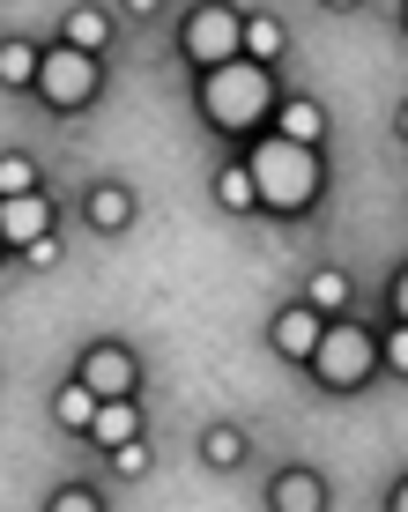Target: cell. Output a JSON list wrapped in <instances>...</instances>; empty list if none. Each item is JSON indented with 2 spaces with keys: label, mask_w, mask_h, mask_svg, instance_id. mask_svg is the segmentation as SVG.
I'll return each mask as SVG.
<instances>
[{
  "label": "cell",
  "mask_w": 408,
  "mask_h": 512,
  "mask_svg": "<svg viewBox=\"0 0 408 512\" xmlns=\"http://www.w3.org/2000/svg\"><path fill=\"white\" fill-rule=\"evenodd\" d=\"M379 512H408V468L386 483V498H379Z\"/></svg>",
  "instance_id": "obj_26"
},
{
  "label": "cell",
  "mask_w": 408,
  "mask_h": 512,
  "mask_svg": "<svg viewBox=\"0 0 408 512\" xmlns=\"http://www.w3.org/2000/svg\"><path fill=\"white\" fill-rule=\"evenodd\" d=\"M245 171H253V201H260V223H319V208H327V186H334V164L319 149H290V141L260 134L245 141Z\"/></svg>",
  "instance_id": "obj_1"
},
{
  "label": "cell",
  "mask_w": 408,
  "mask_h": 512,
  "mask_svg": "<svg viewBox=\"0 0 408 512\" xmlns=\"http://www.w3.org/2000/svg\"><path fill=\"white\" fill-rule=\"evenodd\" d=\"M282 90H290L282 75H268V67H245V60H230V67H216V75H193V82H186L201 134H216L230 156H238L245 141L268 134V119H275Z\"/></svg>",
  "instance_id": "obj_2"
},
{
  "label": "cell",
  "mask_w": 408,
  "mask_h": 512,
  "mask_svg": "<svg viewBox=\"0 0 408 512\" xmlns=\"http://www.w3.org/2000/svg\"><path fill=\"white\" fill-rule=\"evenodd\" d=\"M15 268H23V275H52V268H67V231H52V238H38V245H23V253H15Z\"/></svg>",
  "instance_id": "obj_23"
},
{
  "label": "cell",
  "mask_w": 408,
  "mask_h": 512,
  "mask_svg": "<svg viewBox=\"0 0 408 512\" xmlns=\"http://www.w3.org/2000/svg\"><path fill=\"white\" fill-rule=\"evenodd\" d=\"M208 201H216L223 216H238V223H260V201H253V171H245V156H223V164L208 171Z\"/></svg>",
  "instance_id": "obj_17"
},
{
  "label": "cell",
  "mask_w": 408,
  "mask_h": 512,
  "mask_svg": "<svg viewBox=\"0 0 408 512\" xmlns=\"http://www.w3.org/2000/svg\"><path fill=\"white\" fill-rule=\"evenodd\" d=\"M52 45L82 52V60H112V52H119V15L97 8V0H75V8H60V30H52Z\"/></svg>",
  "instance_id": "obj_11"
},
{
  "label": "cell",
  "mask_w": 408,
  "mask_h": 512,
  "mask_svg": "<svg viewBox=\"0 0 408 512\" xmlns=\"http://www.w3.org/2000/svg\"><path fill=\"white\" fill-rule=\"evenodd\" d=\"M52 231H60V201H52V186L23 193V201H0V245H8V253H23V245H38Z\"/></svg>",
  "instance_id": "obj_14"
},
{
  "label": "cell",
  "mask_w": 408,
  "mask_h": 512,
  "mask_svg": "<svg viewBox=\"0 0 408 512\" xmlns=\"http://www.w3.org/2000/svg\"><path fill=\"white\" fill-rule=\"evenodd\" d=\"M379 379H401L408 386V327H386L379 320Z\"/></svg>",
  "instance_id": "obj_25"
},
{
  "label": "cell",
  "mask_w": 408,
  "mask_h": 512,
  "mask_svg": "<svg viewBox=\"0 0 408 512\" xmlns=\"http://www.w3.org/2000/svg\"><path fill=\"white\" fill-rule=\"evenodd\" d=\"M38 512H112V490H104L97 475H60L38 498Z\"/></svg>",
  "instance_id": "obj_20"
},
{
  "label": "cell",
  "mask_w": 408,
  "mask_h": 512,
  "mask_svg": "<svg viewBox=\"0 0 408 512\" xmlns=\"http://www.w3.org/2000/svg\"><path fill=\"white\" fill-rule=\"evenodd\" d=\"M38 60H45V38L0 30V97H30L38 90Z\"/></svg>",
  "instance_id": "obj_16"
},
{
  "label": "cell",
  "mask_w": 408,
  "mask_h": 512,
  "mask_svg": "<svg viewBox=\"0 0 408 512\" xmlns=\"http://www.w3.org/2000/svg\"><path fill=\"white\" fill-rule=\"evenodd\" d=\"M82 386H90L97 401H141V379H149V364H141L134 342H119V334H90V342L75 349V364H67Z\"/></svg>",
  "instance_id": "obj_6"
},
{
  "label": "cell",
  "mask_w": 408,
  "mask_h": 512,
  "mask_svg": "<svg viewBox=\"0 0 408 512\" xmlns=\"http://www.w3.org/2000/svg\"><path fill=\"white\" fill-rule=\"evenodd\" d=\"M193 461H201L208 475H245V468H253V431H245V423H230V416L201 423V438H193Z\"/></svg>",
  "instance_id": "obj_15"
},
{
  "label": "cell",
  "mask_w": 408,
  "mask_h": 512,
  "mask_svg": "<svg viewBox=\"0 0 408 512\" xmlns=\"http://www.w3.org/2000/svg\"><path fill=\"white\" fill-rule=\"evenodd\" d=\"M394 30H401V45H408V8H394Z\"/></svg>",
  "instance_id": "obj_28"
},
{
  "label": "cell",
  "mask_w": 408,
  "mask_h": 512,
  "mask_svg": "<svg viewBox=\"0 0 408 512\" xmlns=\"http://www.w3.org/2000/svg\"><path fill=\"white\" fill-rule=\"evenodd\" d=\"M305 379H312L319 401H364L371 386H379V320H364V312L327 320V334H319V349L305 364Z\"/></svg>",
  "instance_id": "obj_3"
},
{
  "label": "cell",
  "mask_w": 408,
  "mask_h": 512,
  "mask_svg": "<svg viewBox=\"0 0 408 512\" xmlns=\"http://www.w3.org/2000/svg\"><path fill=\"white\" fill-rule=\"evenodd\" d=\"M171 60L193 75H216V67L238 60V8L230 0H193V8L171 15Z\"/></svg>",
  "instance_id": "obj_5"
},
{
  "label": "cell",
  "mask_w": 408,
  "mask_h": 512,
  "mask_svg": "<svg viewBox=\"0 0 408 512\" xmlns=\"http://www.w3.org/2000/svg\"><path fill=\"white\" fill-rule=\"evenodd\" d=\"M97 468H104V483L134 490V483H149V475H156V446H149V438H127V446L97 453Z\"/></svg>",
  "instance_id": "obj_21"
},
{
  "label": "cell",
  "mask_w": 408,
  "mask_h": 512,
  "mask_svg": "<svg viewBox=\"0 0 408 512\" xmlns=\"http://www.w3.org/2000/svg\"><path fill=\"white\" fill-rule=\"evenodd\" d=\"M8 268H15V253H8V245H0V275H8Z\"/></svg>",
  "instance_id": "obj_29"
},
{
  "label": "cell",
  "mask_w": 408,
  "mask_h": 512,
  "mask_svg": "<svg viewBox=\"0 0 408 512\" xmlns=\"http://www.w3.org/2000/svg\"><path fill=\"white\" fill-rule=\"evenodd\" d=\"M23 193H45V164L30 149H0V201H23Z\"/></svg>",
  "instance_id": "obj_22"
},
{
  "label": "cell",
  "mask_w": 408,
  "mask_h": 512,
  "mask_svg": "<svg viewBox=\"0 0 408 512\" xmlns=\"http://www.w3.org/2000/svg\"><path fill=\"white\" fill-rule=\"evenodd\" d=\"M127 438H149V409H141V401H97V423H90L82 446L112 453V446H127Z\"/></svg>",
  "instance_id": "obj_18"
},
{
  "label": "cell",
  "mask_w": 408,
  "mask_h": 512,
  "mask_svg": "<svg viewBox=\"0 0 408 512\" xmlns=\"http://www.w3.org/2000/svg\"><path fill=\"white\" fill-rule=\"evenodd\" d=\"M386 127H394V141L408 149V97H394V119H386Z\"/></svg>",
  "instance_id": "obj_27"
},
{
  "label": "cell",
  "mask_w": 408,
  "mask_h": 512,
  "mask_svg": "<svg viewBox=\"0 0 408 512\" xmlns=\"http://www.w3.org/2000/svg\"><path fill=\"white\" fill-rule=\"evenodd\" d=\"M45 409H52V431H60V438H90V423H97V394H90V386H82L75 372H67L60 386H52Z\"/></svg>",
  "instance_id": "obj_19"
},
{
  "label": "cell",
  "mask_w": 408,
  "mask_h": 512,
  "mask_svg": "<svg viewBox=\"0 0 408 512\" xmlns=\"http://www.w3.org/2000/svg\"><path fill=\"white\" fill-rule=\"evenodd\" d=\"M319 334H327V320H319L312 305H297V297H282V305L268 312V357L290 364V372H305L312 349H319Z\"/></svg>",
  "instance_id": "obj_9"
},
{
  "label": "cell",
  "mask_w": 408,
  "mask_h": 512,
  "mask_svg": "<svg viewBox=\"0 0 408 512\" xmlns=\"http://www.w3.org/2000/svg\"><path fill=\"white\" fill-rule=\"evenodd\" d=\"M260 505L268 512H334V483H327V468H312V461H282L268 483H260Z\"/></svg>",
  "instance_id": "obj_8"
},
{
  "label": "cell",
  "mask_w": 408,
  "mask_h": 512,
  "mask_svg": "<svg viewBox=\"0 0 408 512\" xmlns=\"http://www.w3.org/2000/svg\"><path fill=\"white\" fill-rule=\"evenodd\" d=\"M104 90H112V60H82V52H67V45L45 38L38 90H30V104H38L45 119H82V112H97Z\"/></svg>",
  "instance_id": "obj_4"
},
{
  "label": "cell",
  "mask_w": 408,
  "mask_h": 512,
  "mask_svg": "<svg viewBox=\"0 0 408 512\" xmlns=\"http://www.w3.org/2000/svg\"><path fill=\"white\" fill-rule=\"evenodd\" d=\"M268 134H275V141H290V149H319V156H327V141H334V112H327V104H319L312 90H282L275 119H268Z\"/></svg>",
  "instance_id": "obj_10"
},
{
  "label": "cell",
  "mask_w": 408,
  "mask_h": 512,
  "mask_svg": "<svg viewBox=\"0 0 408 512\" xmlns=\"http://www.w3.org/2000/svg\"><path fill=\"white\" fill-rule=\"evenodd\" d=\"M297 305H312L319 320H349V312H364V297H357V275L342 260H312L297 275Z\"/></svg>",
  "instance_id": "obj_12"
},
{
  "label": "cell",
  "mask_w": 408,
  "mask_h": 512,
  "mask_svg": "<svg viewBox=\"0 0 408 512\" xmlns=\"http://www.w3.org/2000/svg\"><path fill=\"white\" fill-rule=\"evenodd\" d=\"M75 216H82V231H90V238H127L141 223V193L127 179H90L75 193Z\"/></svg>",
  "instance_id": "obj_7"
},
{
  "label": "cell",
  "mask_w": 408,
  "mask_h": 512,
  "mask_svg": "<svg viewBox=\"0 0 408 512\" xmlns=\"http://www.w3.org/2000/svg\"><path fill=\"white\" fill-rule=\"evenodd\" d=\"M238 60L282 75V60H290V23H282L275 8H238Z\"/></svg>",
  "instance_id": "obj_13"
},
{
  "label": "cell",
  "mask_w": 408,
  "mask_h": 512,
  "mask_svg": "<svg viewBox=\"0 0 408 512\" xmlns=\"http://www.w3.org/2000/svg\"><path fill=\"white\" fill-rule=\"evenodd\" d=\"M379 320L386 327H408V253L394 260V275H386V290H379Z\"/></svg>",
  "instance_id": "obj_24"
}]
</instances>
